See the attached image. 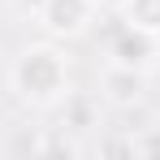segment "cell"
I'll return each mask as SVG.
<instances>
[{
	"label": "cell",
	"mask_w": 160,
	"mask_h": 160,
	"mask_svg": "<svg viewBox=\"0 0 160 160\" xmlns=\"http://www.w3.org/2000/svg\"><path fill=\"white\" fill-rule=\"evenodd\" d=\"M9 91L26 108H56L69 95V61L56 48V39L26 43L9 65Z\"/></svg>",
	"instance_id": "1"
},
{
	"label": "cell",
	"mask_w": 160,
	"mask_h": 160,
	"mask_svg": "<svg viewBox=\"0 0 160 160\" xmlns=\"http://www.w3.org/2000/svg\"><path fill=\"white\" fill-rule=\"evenodd\" d=\"M100 18V0H43L39 26L48 39H82Z\"/></svg>",
	"instance_id": "2"
},
{
	"label": "cell",
	"mask_w": 160,
	"mask_h": 160,
	"mask_svg": "<svg viewBox=\"0 0 160 160\" xmlns=\"http://www.w3.org/2000/svg\"><path fill=\"white\" fill-rule=\"evenodd\" d=\"M156 56H160V35H152V30H143V26H130V22H121V26L108 35V65L147 69Z\"/></svg>",
	"instance_id": "3"
},
{
	"label": "cell",
	"mask_w": 160,
	"mask_h": 160,
	"mask_svg": "<svg viewBox=\"0 0 160 160\" xmlns=\"http://www.w3.org/2000/svg\"><path fill=\"white\" fill-rule=\"evenodd\" d=\"M143 87H147L143 69H130V65H108V69H104V82H100V95L112 100V104H121V108H130V104L143 100Z\"/></svg>",
	"instance_id": "4"
},
{
	"label": "cell",
	"mask_w": 160,
	"mask_h": 160,
	"mask_svg": "<svg viewBox=\"0 0 160 160\" xmlns=\"http://www.w3.org/2000/svg\"><path fill=\"white\" fill-rule=\"evenodd\" d=\"M121 22L160 35V0H126V4H121Z\"/></svg>",
	"instance_id": "5"
},
{
	"label": "cell",
	"mask_w": 160,
	"mask_h": 160,
	"mask_svg": "<svg viewBox=\"0 0 160 160\" xmlns=\"http://www.w3.org/2000/svg\"><path fill=\"white\" fill-rule=\"evenodd\" d=\"M130 152H138V156H156V160H160V126H147L143 134H134V138H130Z\"/></svg>",
	"instance_id": "6"
},
{
	"label": "cell",
	"mask_w": 160,
	"mask_h": 160,
	"mask_svg": "<svg viewBox=\"0 0 160 160\" xmlns=\"http://www.w3.org/2000/svg\"><path fill=\"white\" fill-rule=\"evenodd\" d=\"M13 4V13H22V18H39V9H43V0H9Z\"/></svg>",
	"instance_id": "7"
}]
</instances>
